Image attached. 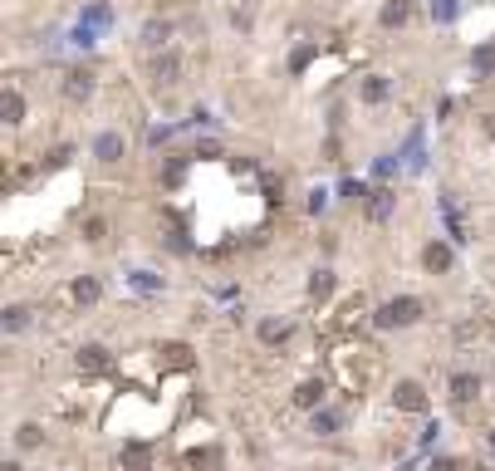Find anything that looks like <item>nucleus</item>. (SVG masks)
Wrapping results in <instances>:
<instances>
[{
	"label": "nucleus",
	"mask_w": 495,
	"mask_h": 471,
	"mask_svg": "<svg viewBox=\"0 0 495 471\" xmlns=\"http://www.w3.org/2000/svg\"><path fill=\"white\" fill-rule=\"evenodd\" d=\"M422 320V304L417 299H388V304H382L377 309V329H407V324H417Z\"/></svg>",
	"instance_id": "1"
},
{
	"label": "nucleus",
	"mask_w": 495,
	"mask_h": 471,
	"mask_svg": "<svg viewBox=\"0 0 495 471\" xmlns=\"http://www.w3.org/2000/svg\"><path fill=\"white\" fill-rule=\"evenodd\" d=\"M108 369V349L103 344H84L79 349V373H103Z\"/></svg>",
	"instance_id": "2"
},
{
	"label": "nucleus",
	"mask_w": 495,
	"mask_h": 471,
	"mask_svg": "<svg viewBox=\"0 0 495 471\" xmlns=\"http://www.w3.org/2000/svg\"><path fill=\"white\" fill-rule=\"evenodd\" d=\"M398 407H407V412H427V393H422V383H398Z\"/></svg>",
	"instance_id": "3"
},
{
	"label": "nucleus",
	"mask_w": 495,
	"mask_h": 471,
	"mask_svg": "<svg viewBox=\"0 0 495 471\" xmlns=\"http://www.w3.org/2000/svg\"><path fill=\"white\" fill-rule=\"evenodd\" d=\"M476 393H480V378H476V373H466V369L451 373V398H456V403H471Z\"/></svg>",
	"instance_id": "4"
},
{
	"label": "nucleus",
	"mask_w": 495,
	"mask_h": 471,
	"mask_svg": "<svg viewBox=\"0 0 495 471\" xmlns=\"http://www.w3.org/2000/svg\"><path fill=\"white\" fill-rule=\"evenodd\" d=\"M147 466H152V452L142 442H128L123 447V471H147Z\"/></svg>",
	"instance_id": "5"
},
{
	"label": "nucleus",
	"mask_w": 495,
	"mask_h": 471,
	"mask_svg": "<svg viewBox=\"0 0 495 471\" xmlns=\"http://www.w3.org/2000/svg\"><path fill=\"white\" fill-rule=\"evenodd\" d=\"M98 157H103V163H118V157H123V138L118 133H103L98 138Z\"/></svg>",
	"instance_id": "6"
},
{
	"label": "nucleus",
	"mask_w": 495,
	"mask_h": 471,
	"mask_svg": "<svg viewBox=\"0 0 495 471\" xmlns=\"http://www.w3.org/2000/svg\"><path fill=\"white\" fill-rule=\"evenodd\" d=\"M260 339H265V344H285V339H290V324H285V320H265V324H260Z\"/></svg>",
	"instance_id": "7"
},
{
	"label": "nucleus",
	"mask_w": 495,
	"mask_h": 471,
	"mask_svg": "<svg viewBox=\"0 0 495 471\" xmlns=\"http://www.w3.org/2000/svg\"><path fill=\"white\" fill-rule=\"evenodd\" d=\"M295 398H299V407H319V403H324V383H314V378H309Z\"/></svg>",
	"instance_id": "8"
},
{
	"label": "nucleus",
	"mask_w": 495,
	"mask_h": 471,
	"mask_svg": "<svg viewBox=\"0 0 495 471\" xmlns=\"http://www.w3.org/2000/svg\"><path fill=\"white\" fill-rule=\"evenodd\" d=\"M162 358H167L172 369H187V363H192V349H187V344H167V349H162Z\"/></svg>",
	"instance_id": "9"
},
{
	"label": "nucleus",
	"mask_w": 495,
	"mask_h": 471,
	"mask_svg": "<svg viewBox=\"0 0 495 471\" xmlns=\"http://www.w3.org/2000/svg\"><path fill=\"white\" fill-rule=\"evenodd\" d=\"M427 270H451V250L447 246H431L427 250Z\"/></svg>",
	"instance_id": "10"
},
{
	"label": "nucleus",
	"mask_w": 495,
	"mask_h": 471,
	"mask_svg": "<svg viewBox=\"0 0 495 471\" xmlns=\"http://www.w3.org/2000/svg\"><path fill=\"white\" fill-rule=\"evenodd\" d=\"M339 423H344L339 412H314V432H324V437H328V432H339Z\"/></svg>",
	"instance_id": "11"
},
{
	"label": "nucleus",
	"mask_w": 495,
	"mask_h": 471,
	"mask_svg": "<svg viewBox=\"0 0 495 471\" xmlns=\"http://www.w3.org/2000/svg\"><path fill=\"white\" fill-rule=\"evenodd\" d=\"M15 442H20L25 452H30V447H39V427H35V423H25V427L15 432Z\"/></svg>",
	"instance_id": "12"
},
{
	"label": "nucleus",
	"mask_w": 495,
	"mask_h": 471,
	"mask_svg": "<svg viewBox=\"0 0 495 471\" xmlns=\"http://www.w3.org/2000/svg\"><path fill=\"white\" fill-rule=\"evenodd\" d=\"M157 79H162V84H172V79H177V55L157 59Z\"/></svg>",
	"instance_id": "13"
},
{
	"label": "nucleus",
	"mask_w": 495,
	"mask_h": 471,
	"mask_svg": "<svg viewBox=\"0 0 495 471\" xmlns=\"http://www.w3.org/2000/svg\"><path fill=\"white\" fill-rule=\"evenodd\" d=\"M88 93V74H69V98H84Z\"/></svg>",
	"instance_id": "14"
},
{
	"label": "nucleus",
	"mask_w": 495,
	"mask_h": 471,
	"mask_svg": "<svg viewBox=\"0 0 495 471\" xmlns=\"http://www.w3.org/2000/svg\"><path fill=\"white\" fill-rule=\"evenodd\" d=\"M74 299H84V304L98 299V285H93V280H79V285H74Z\"/></svg>",
	"instance_id": "15"
},
{
	"label": "nucleus",
	"mask_w": 495,
	"mask_h": 471,
	"mask_svg": "<svg viewBox=\"0 0 495 471\" xmlns=\"http://www.w3.org/2000/svg\"><path fill=\"white\" fill-rule=\"evenodd\" d=\"M20 109H25L20 93H6V118H10V123H20Z\"/></svg>",
	"instance_id": "16"
},
{
	"label": "nucleus",
	"mask_w": 495,
	"mask_h": 471,
	"mask_svg": "<svg viewBox=\"0 0 495 471\" xmlns=\"http://www.w3.org/2000/svg\"><path fill=\"white\" fill-rule=\"evenodd\" d=\"M382 93H388V84H382V79H373V84H368V89H363V98H368V103H377V98H382Z\"/></svg>",
	"instance_id": "17"
},
{
	"label": "nucleus",
	"mask_w": 495,
	"mask_h": 471,
	"mask_svg": "<svg viewBox=\"0 0 495 471\" xmlns=\"http://www.w3.org/2000/svg\"><path fill=\"white\" fill-rule=\"evenodd\" d=\"M309 290H314V295H328V290H334V280H328V270H319V275H314V285H309Z\"/></svg>",
	"instance_id": "18"
},
{
	"label": "nucleus",
	"mask_w": 495,
	"mask_h": 471,
	"mask_svg": "<svg viewBox=\"0 0 495 471\" xmlns=\"http://www.w3.org/2000/svg\"><path fill=\"white\" fill-rule=\"evenodd\" d=\"M388 206H393V196H388V192H377V201H373V216L382 221V216H388Z\"/></svg>",
	"instance_id": "19"
},
{
	"label": "nucleus",
	"mask_w": 495,
	"mask_h": 471,
	"mask_svg": "<svg viewBox=\"0 0 495 471\" xmlns=\"http://www.w3.org/2000/svg\"><path fill=\"white\" fill-rule=\"evenodd\" d=\"M485 133H490V138H495V118H490V123H485Z\"/></svg>",
	"instance_id": "20"
},
{
	"label": "nucleus",
	"mask_w": 495,
	"mask_h": 471,
	"mask_svg": "<svg viewBox=\"0 0 495 471\" xmlns=\"http://www.w3.org/2000/svg\"><path fill=\"white\" fill-rule=\"evenodd\" d=\"M490 447H495V432H490Z\"/></svg>",
	"instance_id": "21"
}]
</instances>
